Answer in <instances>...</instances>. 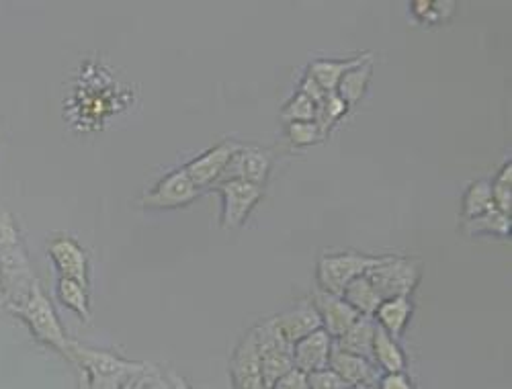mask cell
Listing matches in <instances>:
<instances>
[{
    "instance_id": "27",
    "label": "cell",
    "mask_w": 512,
    "mask_h": 389,
    "mask_svg": "<svg viewBox=\"0 0 512 389\" xmlns=\"http://www.w3.org/2000/svg\"><path fill=\"white\" fill-rule=\"evenodd\" d=\"M492 197L498 211L510 215L512 207V162L508 160L492 183Z\"/></svg>"
},
{
    "instance_id": "32",
    "label": "cell",
    "mask_w": 512,
    "mask_h": 389,
    "mask_svg": "<svg viewBox=\"0 0 512 389\" xmlns=\"http://www.w3.org/2000/svg\"><path fill=\"white\" fill-rule=\"evenodd\" d=\"M308 379H310L312 389H349V385L340 381L330 369L312 373V375H308Z\"/></svg>"
},
{
    "instance_id": "12",
    "label": "cell",
    "mask_w": 512,
    "mask_h": 389,
    "mask_svg": "<svg viewBox=\"0 0 512 389\" xmlns=\"http://www.w3.org/2000/svg\"><path fill=\"white\" fill-rule=\"evenodd\" d=\"M48 252L60 273V279H72L84 287H89L87 252L82 250V246L76 240L68 236L54 238L48 246Z\"/></svg>"
},
{
    "instance_id": "29",
    "label": "cell",
    "mask_w": 512,
    "mask_h": 389,
    "mask_svg": "<svg viewBox=\"0 0 512 389\" xmlns=\"http://www.w3.org/2000/svg\"><path fill=\"white\" fill-rule=\"evenodd\" d=\"M287 138L293 146L304 148V146L318 144L326 136H324V132L318 127L316 121H300V123H289L287 125Z\"/></svg>"
},
{
    "instance_id": "40",
    "label": "cell",
    "mask_w": 512,
    "mask_h": 389,
    "mask_svg": "<svg viewBox=\"0 0 512 389\" xmlns=\"http://www.w3.org/2000/svg\"><path fill=\"white\" fill-rule=\"evenodd\" d=\"M349 389H377V385H353Z\"/></svg>"
},
{
    "instance_id": "33",
    "label": "cell",
    "mask_w": 512,
    "mask_h": 389,
    "mask_svg": "<svg viewBox=\"0 0 512 389\" xmlns=\"http://www.w3.org/2000/svg\"><path fill=\"white\" fill-rule=\"evenodd\" d=\"M377 389H414V383L404 371L383 373L377 381Z\"/></svg>"
},
{
    "instance_id": "17",
    "label": "cell",
    "mask_w": 512,
    "mask_h": 389,
    "mask_svg": "<svg viewBox=\"0 0 512 389\" xmlns=\"http://www.w3.org/2000/svg\"><path fill=\"white\" fill-rule=\"evenodd\" d=\"M412 312H414V304L410 297H392V299L381 301L373 318L379 328H383L390 336H394L398 340L404 334V330L412 318Z\"/></svg>"
},
{
    "instance_id": "6",
    "label": "cell",
    "mask_w": 512,
    "mask_h": 389,
    "mask_svg": "<svg viewBox=\"0 0 512 389\" xmlns=\"http://www.w3.org/2000/svg\"><path fill=\"white\" fill-rule=\"evenodd\" d=\"M0 281H3V293L7 301L5 310L19 308L29 297L37 279L29 265V258L23 244L0 252Z\"/></svg>"
},
{
    "instance_id": "39",
    "label": "cell",
    "mask_w": 512,
    "mask_h": 389,
    "mask_svg": "<svg viewBox=\"0 0 512 389\" xmlns=\"http://www.w3.org/2000/svg\"><path fill=\"white\" fill-rule=\"evenodd\" d=\"M7 308V301H5V293H3V281H0V310Z\"/></svg>"
},
{
    "instance_id": "2",
    "label": "cell",
    "mask_w": 512,
    "mask_h": 389,
    "mask_svg": "<svg viewBox=\"0 0 512 389\" xmlns=\"http://www.w3.org/2000/svg\"><path fill=\"white\" fill-rule=\"evenodd\" d=\"M9 312L19 316L39 342L48 344V347L56 349L70 361V338L66 336L52 301L48 299L44 289H41L39 281L33 285L29 297L23 301V304Z\"/></svg>"
},
{
    "instance_id": "24",
    "label": "cell",
    "mask_w": 512,
    "mask_h": 389,
    "mask_svg": "<svg viewBox=\"0 0 512 389\" xmlns=\"http://www.w3.org/2000/svg\"><path fill=\"white\" fill-rule=\"evenodd\" d=\"M494 207L496 205H494V197H492V183L486 179L476 181L467 187V191L463 195V207H461L463 222L478 218V215H482Z\"/></svg>"
},
{
    "instance_id": "35",
    "label": "cell",
    "mask_w": 512,
    "mask_h": 389,
    "mask_svg": "<svg viewBox=\"0 0 512 389\" xmlns=\"http://www.w3.org/2000/svg\"><path fill=\"white\" fill-rule=\"evenodd\" d=\"M140 389H168V379L156 371L154 367L150 371H146L140 379Z\"/></svg>"
},
{
    "instance_id": "31",
    "label": "cell",
    "mask_w": 512,
    "mask_h": 389,
    "mask_svg": "<svg viewBox=\"0 0 512 389\" xmlns=\"http://www.w3.org/2000/svg\"><path fill=\"white\" fill-rule=\"evenodd\" d=\"M19 244H21V236H19L15 218L7 209H0V252L11 250Z\"/></svg>"
},
{
    "instance_id": "38",
    "label": "cell",
    "mask_w": 512,
    "mask_h": 389,
    "mask_svg": "<svg viewBox=\"0 0 512 389\" xmlns=\"http://www.w3.org/2000/svg\"><path fill=\"white\" fill-rule=\"evenodd\" d=\"M142 375H144V373H142ZM142 375H138V377L130 379V381H127L121 389H140V379H142Z\"/></svg>"
},
{
    "instance_id": "30",
    "label": "cell",
    "mask_w": 512,
    "mask_h": 389,
    "mask_svg": "<svg viewBox=\"0 0 512 389\" xmlns=\"http://www.w3.org/2000/svg\"><path fill=\"white\" fill-rule=\"evenodd\" d=\"M412 11L422 23L431 25L451 17L455 13V3H424V0H418V3H412Z\"/></svg>"
},
{
    "instance_id": "13",
    "label": "cell",
    "mask_w": 512,
    "mask_h": 389,
    "mask_svg": "<svg viewBox=\"0 0 512 389\" xmlns=\"http://www.w3.org/2000/svg\"><path fill=\"white\" fill-rule=\"evenodd\" d=\"M332 344L334 340L324 328L312 332L302 340H297L293 344V369L302 371L306 375L326 371L330 353H332Z\"/></svg>"
},
{
    "instance_id": "34",
    "label": "cell",
    "mask_w": 512,
    "mask_h": 389,
    "mask_svg": "<svg viewBox=\"0 0 512 389\" xmlns=\"http://www.w3.org/2000/svg\"><path fill=\"white\" fill-rule=\"evenodd\" d=\"M273 389H312V387H310V379H308L306 373L293 369V371H289L285 377H281V379L275 383Z\"/></svg>"
},
{
    "instance_id": "5",
    "label": "cell",
    "mask_w": 512,
    "mask_h": 389,
    "mask_svg": "<svg viewBox=\"0 0 512 389\" xmlns=\"http://www.w3.org/2000/svg\"><path fill=\"white\" fill-rule=\"evenodd\" d=\"M379 261L375 256H365L357 252L324 254L318 261V285L322 291L332 295H343L345 287L361 277Z\"/></svg>"
},
{
    "instance_id": "1",
    "label": "cell",
    "mask_w": 512,
    "mask_h": 389,
    "mask_svg": "<svg viewBox=\"0 0 512 389\" xmlns=\"http://www.w3.org/2000/svg\"><path fill=\"white\" fill-rule=\"evenodd\" d=\"M70 363L87 377V389H121L127 381L152 369L146 361H130L109 351L84 347L70 340Z\"/></svg>"
},
{
    "instance_id": "21",
    "label": "cell",
    "mask_w": 512,
    "mask_h": 389,
    "mask_svg": "<svg viewBox=\"0 0 512 389\" xmlns=\"http://www.w3.org/2000/svg\"><path fill=\"white\" fill-rule=\"evenodd\" d=\"M369 54L365 56H357V58H349V60H316L308 66V76L320 86L322 91L326 93H334L336 86L353 66H357L359 62H363Z\"/></svg>"
},
{
    "instance_id": "36",
    "label": "cell",
    "mask_w": 512,
    "mask_h": 389,
    "mask_svg": "<svg viewBox=\"0 0 512 389\" xmlns=\"http://www.w3.org/2000/svg\"><path fill=\"white\" fill-rule=\"evenodd\" d=\"M300 93H304L308 99H312L316 103V107L322 103V99L328 95L326 91H322L320 86L306 74L304 80H302V86H300Z\"/></svg>"
},
{
    "instance_id": "28",
    "label": "cell",
    "mask_w": 512,
    "mask_h": 389,
    "mask_svg": "<svg viewBox=\"0 0 512 389\" xmlns=\"http://www.w3.org/2000/svg\"><path fill=\"white\" fill-rule=\"evenodd\" d=\"M281 119L285 125L300 121H316V103L308 99L304 93H297L281 111Z\"/></svg>"
},
{
    "instance_id": "18",
    "label": "cell",
    "mask_w": 512,
    "mask_h": 389,
    "mask_svg": "<svg viewBox=\"0 0 512 389\" xmlns=\"http://www.w3.org/2000/svg\"><path fill=\"white\" fill-rule=\"evenodd\" d=\"M377 322L373 316H361L343 336L336 338L334 344L345 353L365 357L373 361V340H375Z\"/></svg>"
},
{
    "instance_id": "3",
    "label": "cell",
    "mask_w": 512,
    "mask_h": 389,
    "mask_svg": "<svg viewBox=\"0 0 512 389\" xmlns=\"http://www.w3.org/2000/svg\"><path fill=\"white\" fill-rule=\"evenodd\" d=\"M252 330L256 338V351H259L265 383L269 389H273L281 377L293 371V344L283 338V334L275 324V318L256 324Z\"/></svg>"
},
{
    "instance_id": "9",
    "label": "cell",
    "mask_w": 512,
    "mask_h": 389,
    "mask_svg": "<svg viewBox=\"0 0 512 389\" xmlns=\"http://www.w3.org/2000/svg\"><path fill=\"white\" fill-rule=\"evenodd\" d=\"M230 379L234 389H269L263 377V367L259 351H256V338L252 328L238 342V347L232 355Z\"/></svg>"
},
{
    "instance_id": "7",
    "label": "cell",
    "mask_w": 512,
    "mask_h": 389,
    "mask_svg": "<svg viewBox=\"0 0 512 389\" xmlns=\"http://www.w3.org/2000/svg\"><path fill=\"white\" fill-rule=\"evenodd\" d=\"M199 195L201 189L191 181L187 170L179 168L158 181V185L140 199V205L144 209H177L193 203Z\"/></svg>"
},
{
    "instance_id": "37",
    "label": "cell",
    "mask_w": 512,
    "mask_h": 389,
    "mask_svg": "<svg viewBox=\"0 0 512 389\" xmlns=\"http://www.w3.org/2000/svg\"><path fill=\"white\" fill-rule=\"evenodd\" d=\"M166 379H168V389H191V385L187 383V379H185V377H181L179 373H173V371H170Z\"/></svg>"
},
{
    "instance_id": "15",
    "label": "cell",
    "mask_w": 512,
    "mask_h": 389,
    "mask_svg": "<svg viewBox=\"0 0 512 389\" xmlns=\"http://www.w3.org/2000/svg\"><path fill=\"white\" fill-rule=\"evenodd\" d=\"M271 172V156L259 148H246L242 146L234 158L230 160L226 172L222 175L224 181L238 179L252 183L256 187H263Z\"/></svg>"
},
{
    "instance_id": "4",
    "label": "cell",
    "mask_w": 512,
    "mask_h": 389,
    "mask_svg": "<svg viewBox=\"0 0 512 389\" xmlns=\"http://www.w3.org/2000/svg\"><path fill=\"white\" fill-rule=\"evenodd\" d=\"M367 277L381 299L410 297L420 281V263L412 258L381 256L367 271Z\"/></svg>"
},
{
    "instance_id": "11",
    "label": "cell",
    "mask_w": 512,
    "mask_h": 389,
    "mask_svg": "<svg viewBox=\"0 0 512 389\" xmlns=\"http://www.w3.org/2000/svg\"><path fill=\"white\" fill-rule=\"evenodd\" d=\"M312 304L322 320V328L330 334L332 340L343 336L361 318V314L353 310L343 297L332 295L322 289L314 291Z\"/></svg>"
},
{
    "instance_id": "16",
    "label": "cell",
    "mask_w": 512,
    "mask_h": 389,
    "mask_svg": "<svg viewBox=\"0 0 512 389\" xmlns=\"http://www.w3.org/2000/svg\"><path fill=\"white\" fill-rule=\"evenodd\" d=\"M275 324H277L279 332L283 334V338L291 344H295L297 340H302L322 328V320H320L312 301H306V304H300V306H295V308L275 316Z\"/></svg>"
},
{
    "instance_id": "22",
    "label": "cell",
    "mask_w": 512,
    "mask_h": 389,
    "mask_svg": "<svg viewBox=\"0 0 512 389\" xmlns=\"http://www.w3.org/2000/svg\"><path fill=\"white\" fill-rule=\"evenodd\" d=\"M340 297H343L347 304L353 310H357L361 316H373L375 310L379 308V304L383 301L379 297V293L375 291V287H373V283L369 281L367 275H361V277L353 279L345 287V291H343V295H340Z\"/></svg>"
},
{
    "instance_id": "10",
    "label": "cell",
    "mask_w": 512,
    "mask_h": 389,
    "mask_svg": "<svg viewBox=\"0 0 512 389\" xmlns=\"http://www.w3.org/2000/svg\"><path fill=\"white\" fill-rule=\"evenodd\" d=\"M242 148V144L226 140L220 142L218 146L209 148L207 152H203L201 156L193 158L185 170L187 175L191 177V181L199 187V189H207L209 185L218 183L222 179V175L226 172L230 160L234 158V154Z\"/></svg>"
},
{
    "instance_id": "26",
    "label": "cell",
    "mask_w": 512,
    "mask_h": 389,
    "mask_svg": "<svg viewBox=\"0 0 512 389\" xmlns=\"http://www.w3.org/2000/svg\"><path fill=\"white\" fill-rule=\"evenodd\" d=\"M349 111V105L340 99L336 93H328L322 103L316 107V123L324 132V136L328 134V129L334 127L340 119H343Z\"/></svg>"
},
{
    "instance_id": "8",
    "label": "cell",
    "mask_w": 512,
    "mask_h": 389,
    "mask_svg": "<svg viewBox=\"0 0 512 389\" xmlns=\"http://www.w3.org/2000/svg\"><path fill=\"white\" fill-rule=\"evenodd\" d=\"M222 199H224V209H222V226L226 230H234L242 226V222L248 218L254 205L261 201L263 197V187H256L246 181L230 179L224 181L218 187Z\"/></svg>"
},
{
    "instance_id": "25",
    "label": "cell",
    "mask_w": 512,
    "mask_h": 389,
    "mask_svg": "<svg viewBox=\"0 0 512 389\" xmlns=\"http://www.w3.org/2000/svg\"><path fill=\"white\" fill-rule=\"evenodd\" d=\"M56 295L66 308L76 312L82 320H91V304H89V287H84L72 279H60L56 285Z\"/></svg>"
},
{
    "instance_id": "19",
    "label": "cell",
    "mask_w": 512,
    "mask_h": 389,
    "mask_svg": "<svg viewBox=\"0 0 512 389\" xmlns=\"http://www.w3.org/2000/svg\"><path fill=\"white\" fill-rule=\"evenodd\" d=\"M371 76H373V62H371V54H369L363 62L353 66L343 78H340L334 93L343 99L349 107H353L365 97Z\"/></svg>"
},
{
    "instance_id": "20",
    "label": "cell",
    "mask_w": 512,
    "mask_h": 389,
    "mask_svg": "<svg viewBox=\"0 0 512 389\" xmlns=\"http://www.w3.org/2000/svg\"><path fill=\"white\" fill-rule=\"evenodd\" d=\"M373 363L383 373L406 371V357L400 349V344L396 342L394 336H390L379 326L375 330V340H373Z\"/></svg>"
},
{
    "instance_id": "23",
    "label": "cell",
    "mask_w": 512,
    "mask_h": 389,
    "mask_svg": "<svg viewBox=\"0 0 512 389\" xmlns=\"http://www.w3.org/2000/svg\"><path fill=\"white\" fill-rule=\"evenodd\" d=\"M463 228L469 236L508 238L510 236V215H506L494 207V209L478 215V218L465 220Z\"/></svg>"
},
{
    "instance_id": "14",
    "label": "cell",
    "mask_w": 512,
    "mask_h": 389,
    "mask_svg": "<svg viewBox=\"0 0 512 389\" xmlns=\"http://www.w3.org/2000/svg\"><path fill=\"white\" fill-rule=\"evenodd\" d=\"M328 369L349 387L353 385H377L381 373L377 365L365 357L351 355L340 351L336 344H332V353L328 361Z\"/></svg>"
}]
</instances>
